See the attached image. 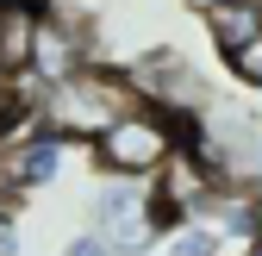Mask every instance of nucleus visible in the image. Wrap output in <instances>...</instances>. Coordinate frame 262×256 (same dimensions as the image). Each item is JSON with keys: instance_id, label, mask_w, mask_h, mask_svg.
<instances>
[{"instance_id": "nucleus-1", "label": "nucleus", "mask_w": 262, "mask_h": 256, "mask_svg": "<svg viewBox=\"0 0 262 256\" xmlns=\"http://www.w3.org/2000/svg\"><path fill=\"white\" fill-rule=\"evenodd\" d=\"M125 106H131L125 75L106 69V62H88L81 75L56 81V88H38L31 119H38V132H50V138H62V144H94Z\"/></svg>"}, {"instance_id": "nucleus-2", "label": "nucleus", "mask_w": 262, "mask_h": 256, "mask_svg": "<svg viewBox=\"0 0 262 256\" xmlns=\"http://www.w3.org/2000/svg\"><path fill=\"white\" fill-rule=\"evenodd\" d=\"M175 150H181V119L156 113V106H144V100H131L106 132L88 144L94 175H100V181H150Z\"/></svg>"}, {"instance_id": "nucleus-3", "label": "nucleus", "mask_w": 262, "mask_h": 256, "mask_svg": "<svg viewBox=\"0 0 262 256\" xmlns=\"http://www.w3.org/2000/svg\"><path fill=\"white\" fill-rule=\"evenodd\" d=\"M125 88H131V100H144V106H156V113H169V119H200L219 94H212V81H206V69L193 62L181 44H150V50H138L125 62Z\"/></svg>"}, {"instance_id": "nucleus-4", "label": "nucleus", "mask_w": 262, "mask_h": 256, "mask_svg": "<svg viewBox=\"0 0 262 256\" xmlns=\"http://www.w3.org/2000/svg\"><path fill=\"white\" fill-rule=\"evenodd\" d=\"M88 231L113 256H150L169 225H162V212H156L144 181H100L88 194Z\"/></svg>"}, {"instance_id": "nucleus-5", "label": "nucleus", "mask_w": 262, "mask_h": 256, "mask_svg": "<svg viewBox=\"0 0 262 256\" xmlns=\"http://www.w3.org/2000/svg\"><path fill=\"white\" fill-rule=\"evenodd\" d=\"M88 62H94V25L81 13H62V7L44 0L38 31H31V56H25V81L31 88H56V81L81 75Z\"/></svg>"}, {"instance_id": "nucleus-6", "label": "nucleus", "mask_w": 262, "mask_h": 256, "mask_svg": "<svg viewBox=\"0 0 262 256\" xmlns=\"http://www.w3.org/2000/svg\"><path fill=\"white\" fill-rule=\"evenodd\" d=\"M62 156H69V144L38 132V125H25L19 138H0V200H25L50 187L62 175Z\"/></svg>"}, {"instance_id": "nucleus-7", "label": "nucleus", "mask_w": 262, "mask_h": 256, "mask_svg": "<svg viewBox=\"0 0 262 256\" xmlns=\"http://www.w3.org/2000/svg\"><path fill=\"white\" fill-rule=\"evenodd\" d=\"M200 25H206V38H212L219 56H237L256 31H262V0H219Z\"/></svg>"}, {"instance_id": "nucleus-8", "label": "nucleus", "mask_w": 262, "mask_h": 256, "mask_svg": "<svg viewBox=\"0 0 262 256\" xmlns=\"http://www.w3.org/2000/svg\"><path fill=\"white\" fill-rule=\"evenodd\" d=\"M225 69H231V81L237 88H250V94H262V31L237 50V56H225Z\"/></svg>"}, {"instance_id": "nucleus-9", "label": "nucleus", "mask_w": 262, "mask_h": 256, "mask_svg": "<svg viewBox=\"0 0 262 256\" xmlns=\"http://www.w3.org/2000/svg\"><path fill=\"white\" fill-rule=\"evenodd\" d=\"M19 250H25V244H19V219L0 206V256H19Z\"/></svg>"}, {"instance_id": "nucleus-10", "label": "nucleus", "mask_w": 262, "mask_h": 256, "mask_svg": "<svg viewBox=\"0 0 262 256\" xmlns=\"http://www.w3.org/2000/svg\"><path fill=\"white\" fill-rule=\"evenodd\" d=\"M62 256H113V250L94 238V231H81V238H69V244H62Z\"/></svg>"}, {"instance_id": "nucleus-11", "label": "nucleus", "mask_w": 262, "mask_h": 256, "mask_svg": "<svg viewBox=\"0 0 262 256\" xmlns=\"http://www.w3.org/2000/svg\"><path fill=\"white\" fill-rule=\"evenodd\" d=\"M181 7H187V13H193V19H206V13H212V7H219V0H181Z\"/></svg>"}, {"instance_id": "nucleus-12", "label": "nucleus", "mask_w": 262, "mask_h": 256, "mask_svg": "<svg viewBox=\"0 0 262 256\" xmlns=\"http://www.w3.org/2000/svg\"><path fill=\"white\" fill-rule=\"evenodd\" d=\"M256 250H262V194H256Z\"/></svg>"}]
</instances>
